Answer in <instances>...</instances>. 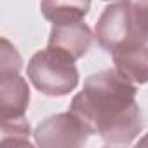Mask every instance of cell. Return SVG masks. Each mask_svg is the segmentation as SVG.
<instances>
[{
  "label": "cell",
  "mask_w": 148,
  "mask_h": 148,
  "mask_svg": "<svg viewBox=\"0 0 148 148\" xmlns=\"http://www.w3.org/2000/svg\"><path fill=\"white\" fill-rule=\"evenodd\" d=\"M23 59L18 52V49L2 37V49H0V71H9V70H21Z\"/></svg>",
  "instance_id": "30bf717a"
},
{
  "label": "cell",
  "mask_w": 148,
  "mask_h": 148,
  "mask_svg": "<svg viewBox=\"0 0 148 148\" xmlns=\"http://www.w3.org/2000/svg\"><path fill=\"white\" fill-rule=\"evenodd\" d=\"M89 9L91 0H40V12L52 25L84 21Z\"/></svg>",
  "instance_id": "ba28073f"
},
{
  "label": "cell",
  "mask_w": 148,
  "mask_h": 148,
  "mask_svg": "<svg viewBox=\"0 0 148 148\" xmlns=\"http://www.w3.org/2000/svg\"><path fill=\"white\" fill-rule=\"evenodd\" d=\"M139 145H148V136H146L145 139H141V141H139Z\"/></svg>",
  "instance_id": "7c38bea8"
},
{
  "label": "cell",
  "mask_w": 148,
  "mask_h": 148,
  "mask_svg": "<svg viewBox=\"0 0 148 148\" xmlns=\"http://www.w3.org/2000/svg\"><path fill=\"white\" fill-rule=\"evenodd\" d=\"M91 132L70 110L42 120L33 132L35 145L42 148H77L87 143Z\"/></svg>",
  "instance_id": "277c9868"
},
{
  "label": "cell",
  "mask_w": 148,
  "mask_h": 148,
  "mask_svg": "<svg viewBox=\"0 0 148 148\" xmlns=\"http://www.w3.org/2000/svg\"><path fill=\"white\" fill-rule=\"evenodd\" d=\"M115 70L136 86L148 84V44L132 40L112 52Z\"/></svg>",
  "instance_id": "52a82bcc"
},
{
  "label": "cell",
  "mask_w": 148,
  "mask_h": 148,
  "mask_svg": "<svg viewBox=\"0 0 148 148\" xmlns=\"http://www.w3.org/2000/svg\"><path fill=\"white\" fill-rule=\"evenodd\" d=\"M136 94V84L117 70H101L86 79L82 91L70 103V112L105 145H131L143 129Z\"/></svg>",
  "instance_id": "6da1fadb"
},
{
  "label": "cell",
  "mask_w": 148,
  "mask_h": 148,
  "mask_svg": "<svg viewBox=\"0 0 148 148\" xmlns=\"http://www.w3.org/2000/svg\"><path fill=\"white\" fill-rule=\"evenodd\" d=\"M94 37L98 44L110 54L124 44H129L132 40H143L138 33L134 21V4L131 0H120V2L110 4L101 12L96 23Z\"/></svg>",
  "instance_id": "3957f363"
},
{
  "label": "cell",
  "mask_w": 148,
  "mask_h": 148,
  "mask_svg": "<svg viewBox=\"0 0 148 148\" xmlns=\"http://www.w3.org/2000/svg\"><path fill=\"white\" fill-rule=\"evenodd\" d=\"M47 45L70 56L73 61H79L89 52L92 45V32L84 21L54 23Z\"/></svg>",
  "instance_id": "5b68a950"
},
{
  "label": "cell",
  "mask_w": 148,
  "mask_h": 148,
  "mask_svg": "<svg viewBox=\"0 0 148 148\" xmlns=\"http://www.w3.org/2000/svg\"><path fill=\"white\" fill-rule=\"evenodd\" d=\"M134 21L139 37L148 44V0H139L134 4Z\"/></svg>",
  "instance_id": "8fae6325"
},
{
  "label": "cell",
  "mask_w": 148,
  "mask_h": 148,
  "mask_svg": "<svg viewBox=\"0 0 148 148\" xmlns=\"http://www.w3.org/2000/svg\"><path fill=\"white\" fill-rule=\"evenodd\" d=\"M28 105L30 87L19 75V70L0 71V119H21L25 117Z\"/></svg>",
  "instance_id": "8992f818"
},
{
  "label": "cell",
  "mask_w": 148,
  "mask_h": 148,
  "mask_svg": "<svg viewBox=\"0 0 148 148\" xmlns=\"http://www.w3.org/2000/svg\"><path fill=\"white\" fill-rule=\"evenodd\" d=\"M30 124L25 117L2 120V145H21L32 146L30 143Z\"/></svg>",
  "instance_id": "9c48e42d"
},
{
  "label": "cell",
  "mask_w": 148,
  "mask_h": 148,
  "mask_svg": "<svg viewBox=\"0 0 148 148\" xmlns=\"http://www.w3.org/2000/svg\"><path fill=\"white\" fill-rule=\"evenodd\" d=\"M26 75L37 91L51 98L70 94L80 79L75 61L49 45L30 58Z\"/></svg>",
  "instance_id": "7a4b0ae2"
}]
</instances>
